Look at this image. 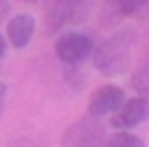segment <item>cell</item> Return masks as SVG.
I'll list each match as a JSON object with an SVG mask.
<instances>
[{"instance_id": "obj_14", "label": "cell", "mask_w": 149, "mask_h": 147, "mask_svg": "<svg viewBox=\"0 0 149 147\" xmlns=\"http://www.w3.org/2000/svg\"><path fill=\"white\" fill-rule=\"evenodd\" d=\"M20 2H26V5H29V2H37V0H20Z\"/></svg>"}, {"instance_id": "obj_8", "label": "cell", "mask_w": 149, "mask_h": 147, "mask_svg": "<svg viewBox=\"0 0 149 147\" xmlns=\"http://www.w3.org/2000/svg\"><path fill=\"white\" fill-rule=\"evenodd\" d=\"M81 5L74 2H61V0H51V7L46 11V29L51 33L59 31L61 27H66L68 22H72L74 15L79 13Z\"/></svg>"}, {"instance_id": "obj_3", "label": "cell", "mask_w": 149, "mask_h": 147, "mask_svg": "<svg viewBox=\"0 0 149 147\" xmlns=\"http://www.w3.org/2000/svg\"><path fill=\"white\" fill-rule=\"evenodd\" d=\"M103 134H105V130H103L101 121L97 116L86 114L64 132L61 147H101Z\"/></svg>"}, {"instance_id": "obj_6", "label": "cell", "mask_w": 149, "mask_h": 147, "mask_svg": "<svg viewBox=\"0 0 149 147\" xmlns=\"http://www.w3.org/2000/svg\"><path fill=\"white\" fill-rule=\"evenodd\" d=\"M149 0H105V7L101 11V20L107 27H116L123 18L136 15L147 7Z\"/></svg>"}, {"instance_id": "obj_10", "label": "cell", "mask_w": 149, "mask_h": 147, "mask_svg": "<svg viewBox=\"0 0 149 147\" xmlns=\"http://www.w3.org/2000/svg\"><path fill=\"white\" fill-rule=\"evenodd\" d=\"M132 88H134L138 94L143 97H149V62L143 66V68H138L134 75H132Z\"/></svg>"}, {"instance_id": "obj_12", "label": "cell", "mask_w": 149, "mask_h": 147, "mask_svg": "<svg viewBox=\"0 0 149 147\" xmlns=\"http://www.w3.org/2000/svg\"><path fill=\"white\" fill-rule=\"evenodd\" d=\"M5 53H7V40H5V35L0 33V60L5 57Z\"/></svg>"}, {"instance_id": "obj_13", "label": "cell", "mask_w": 149, "mask_h": 147, "mask_svg": "<svg viewBox=\"0 0 149 147\" xmlns=\"http://www.w3.org/2000/svg\"><path fill=\"white\" fill-rule=\"evenodd\" d=\"M61 2H74V5H81V0H61Z\"/></svg>"}, {"instance_id": "obj_4", "label": "cell", "mask_w": 149, "mask_h": 147, "mask_svg": "<svg viewBox=\"0 0 149 147\" xmlns=\"http://www.w3.org/2000/svg\"><path fill=\"white\" fill-rule=\"evenodd\" d=\"M149 121V97H134V99H125L121 108H118L110 119V125L114 130H132Z\"/></svg>"}, {"instance_id": "obj_7", "label": "cell", "mask_w": 149, "mask_h": 147, "mask_svg": "<svg viewBox=\"0 0 149 147\" xmlns=\"http://www.w3.org/2000/svg\"><path fill=\"white\" fill-rule=\"evenodd\" d=\"M35 33V18L31 13H18L7 22V42L13 48H24Z\"/></svg>"}, {"instance_id": "obj_5", "label": "cell", "mask_w": 149, "mask_h": 147, "mask_svg": "<svg viewBox=\"0 0 149 147\" xmlns=\"http://www.w3.org/2000/svg\"><path fill=\"white\" fill-rule=\"evenodd\" d=\"M125 103V92L123 88L114 86V83H107V86H101L92 92L88 101V114L90 116H112L118 108Z\"/></svg>"}, {"instance_id": "obj_2", "label": "cell", "mask_w": 149, "mask_h": 147, "mask_svg": "<svg viewBox=\"0 0 149 147\" xmlns=\"http://www.w3.org/2000/svg\"><path fill=\"white\" fill-rule=\"evenodd\" d=\"M94 53V42L90 35L79 31H68L57 37L55 42V55L66 66H79Z\"/></svg>"}, {"instance_id": "obj_11", "label": "cell", "mask_w": 149, "mask_h": 147, "mask_svg": "<svg viewBox=\"0 0 149 147\" xmlns=\"http://www.w3.org/2000/svg\"><path fill=\"white\" fill-rule=\"evenodd\" d=\"M7 94H9V88H7V83H2V81H0V114H2V110H5Z\"/></svg>"}, {"instance_id": "obj_9", "label": "cell", "mask_w": 149, "mask_h": 147, "mask_svg": "<svg viewBox=\"0 0 149 147\" xmlns=\"http://www.w3.org/2000/svg\"><path fill=\"white\" fill-rule=\"evenodd\" d=\"M105 147H147L145 141L136 134H132L130 130H118L114 136L107 138Z\"/></svg>"}, {"instance_id": "obj_1", "label": "cell", "mask_w": 149, "mask_h": 147, "mask_svg": "<svg viewBox=\"0 0 149 147\" xmlns=\"http://www.w3.org/2000/svg\"><path fill=\"white\" fill-rule=\"evenodd\" d=\"M132 46H134V31L121 29L114 35H110L105 42L94 46L92 64L105 77H116L125 73L132 60Z\"/></svg>"}]
</instances>
